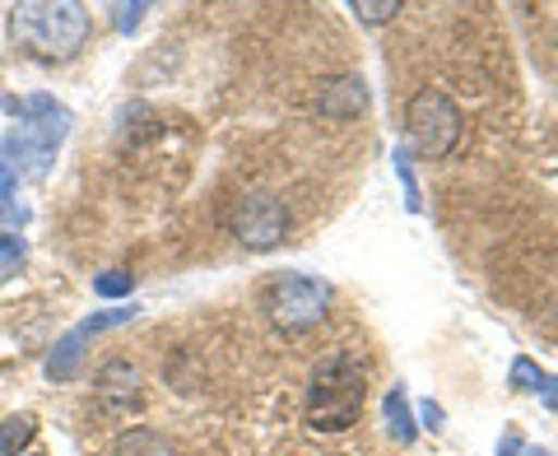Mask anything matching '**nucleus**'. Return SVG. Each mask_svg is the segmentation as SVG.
<instances>
[{"mask_svg": "<svg viewBox=\"0 0 558 456\" xmlns=\"http://www.w3.org/2000/svg\"><path fill=\"white\" fill-rule=\"evenodd\" d=\"M5 108L14 112V127L5 131V140H0V159H5L10 168L20 164L24 172H33V178H43V172L57 164V149L65 145L75 117H70L65 103L47 98V94L10 98Z\"/></svg>", "mask_w": 558, "mask_h": 456, "instance_id": "1", "label": "nucleus"}, {"mask_svg": "<svg viewBox=\"0 0 558 456\" xmlns=\"http://www.w3.org/2000/svg\"><path fill=\"white\" fill-rule=\"evenodd\" d=\"M89 14L75 0H24L10 10V38L38 61H70L89 43Z\"/></svg>", "mask_w": 558, "mask_h": 456, "instance_id": "2", "label": "nucleus"}, {"mask_svg": "<svg viewBox=\"0 0 558 456\" xmlns=\"http://www.w3.org/2000/svg\"><path fill=\"white\" fill-rule=\"evenodd\" d=\"M363 396H368V373L363 363L349 355V349H336L317 363L307 387V424L317 433H340L349 424H359L363 415Z\"/></svg>", "mask_w": 558, "mask_h": 456, "instance_id": "3", "label": "nucleus"}, {"mask_svg": "<svg viewBox=\"0 0 558 456\" xmlns=\"http://www.w3.org/2000/svg\"><path fill=\"white\" fill-rule=\"evenodd\" d=\"M405 131L424 159H447V154H457L465 135V117L442 89H418L405 108Z\"/></svg>", "mask_w": 558, "mask_h": 456, "instance_id": "4", "label": "nucleus"}, {"mask_svg": "<svg viewBox=\"0 0 558 456\" xmlns=\"http://www.w3.org/2000/svg\"><path fill=\"white\" fill-rule=\"evenodd\" d=\"M330 308V285H322L317 275H279L270 279L266 289V312L279 331H289V336H299V331H312Z\"/></svg>", "mask_w": 558, "mask_h": 456, "instance_id": "5", "label": "nucleus"}, {"mask_svg": "<svg viewBox=\"0 0 558 456\" xmlns=\"http://www.w3.org/2000/svg\"><path fill=\"white\" fill-rule=\"evenodd\" d=\"M135 312H140L135 303H131V308H102V312H89V317H84L80 326H70L65 336L57 340V349L47 355V377H51V382H75L84 355H89V340L102 336V331H117V326L135 322Z\"/></svg>", "mask_w": 558, "mask_h": 456, "instance_id": "6", "label": "nucleus"}, {"mask_svg": "<svg viewBox=\"0 0 558 456\" xmlns=\"http://www.w3.org/2000/svg\"><path fill=\"white\" fill-rule=\"evenodd\" d=\"M233 233H238V242H247L252 252H266V248H275V242H284V233H289V209H284V201H275V196H247V201L238 205Z\"/></svg>", "mask_w": 558, "mask_h": 456, "instance_id": "7", "label": "nucleus"}, {"mask_svg": "<svg viewBox=\"0 0 558 456\" xmlns=\"http://www.w3.org/2000/svg\"><path fill=\"white\" fill-rule=\"evenodd\" d=\"M98 396L108 400V406H131V400L140 396V373H135L131 363H121V359L108 363L98 373Z\"/></svg>", "mask_w": 558, "mask_h": 456, "instance_id": "8", "label": "nucleus"}, {"mask_svg": "<svg viewBox=\"0 0 558 456\" xmlns=\"http://www.w3.org/2000/svg\"><path fill=\"white\" fill-rule=\"evenodd\" d=\"M112 456H178V452H172V443H168V437H163L159 429L135 424V429H126V433L117 437Z\"/></svg>", "mask_w": 558, "mask_h": 456, "instance_id": "9", "label": "nucleus"}, {"mask_svg": "<svg viewBox=\"0 0 558 456\" xmlns=\"http://www.w3.org/2000/svg\"><path fill=\"white\" fill-rule=\"evenodd\" d=\"M0 224L24 228L28 224V205L20 201V172L0 159Z\"/></svg>", "mask_w": 558, "mask_h": 456, "instance_id": "10", "label": "nucleus"}, {"mask_svg": "<svg viewBox=\"0 0 558 456\" xmlns=\"http://www.w3.org/2000/svg\"><path fill=\"white\" fill-rule=\"evenodd\" d=\"M387 433H391V443H400V447H410L418 437L410 400H405V387H391V396H387Z\"/></svg>", "mask_w": 558, "mask_h": 456, "instance_id": "11", "label": "nucleus"}, {"mask_svg": "<svg viewBox=\"0 0 558 456\" xmlns=\"http://www.w3.org/2000/svg\"><path fill=\"white\" fill-rule=\"evenodd\" d=\"M33 437H38V419H33L28 410L0 419V456H20Z\"/></svg>", "mask_w": 558, "mask_h": 456, "instance_id": "12", "label": "nucleus"}, {"mask_svg": "<svg viewBox=\"0 0 558 456\" xmlns=\"http://www.w3.org/2000/svg\"><path fill=\"white\" fill-rule=\"evenodd\" d=\"M24 261H28V242L5 228V233H0V285H10V279L24 271Z\"/></svg>", "mask_w": 558, "mask_h": 456, "instance_id": "13", "label": "nucleus"}, {"mask_svg": "<svg viewBox=\"0 0 558 456\" xmlns=\"http://www.w3.org/2000/svg\"><path fill=\"white\" fill-rule=\"evenodd\" d=\"M349 10H354L363 24H387V20L400 14V0H354Z\"/></svg>", "mask_w": 558, "mask_h": 456, "instance_id": "14", "label": "nucleus"}, {"mask_svg": "<svg viewBox=\"0 0 558 456\" xmlns=\"http://www.w3.org/2000/svg\"><path fill=\"white\" fill-rule=\"evenodd\" d=\"M94 289H98L102 298H126V293L135 289V275H131V271H102V275L94 279Z\"/></svg>", "mask_w": 558, "mask_h": 456, "instance_id": "15", "label": "nucleus"}, {"mask_svg": "<svg viewBox=\"0 0 558 456\" xmlns=\"http://www.w3.org/2000/svg\"><path fill=\"white\" fill-rule=\"evenodd\" d=\"M549 373H539L531 359H512V392H539Z\"/></svg>", "mask_w": 558, "mask_h": 456, "instance_id": "16", "label": "nucleus"}, {"mask_svg": "<svg viewBox=\"0 0 558 456\" xmlns=\"http://www.w3.org/2000/svg\"><path fill=\"white\" fill-rule=\"evenodd\" d=\"M396 172H400V187H405V205L418 215V209H424V196H418V182H414V168H410L405 149H396Z\"/></svg>", "mask_w": 558, "mask_h": 456, "instance_id": "17", "label": "nucleus"}, {"mask_svg": "<svg viewBox=\"0 0 558 456\" xmlns=\"http://www.w3.org/2000/svg\"><path fill=\"white\" fill-rule=\"evenodd\" d=\"M498 456H549L545 447H535V443H526V437L521 433H502V443H498Z\"/></svg>", "mask_w": 558, "mask_h": 456, "instance_id": "18", "label": "nucleus"}, {"mask_svg": "<svg viewBox=\"0 0 558 456\" xmlns=\"http://www.w3.org/2000/svg\"><path fill=\"white\" fill-rule=\"evenodd\" d=\"M149 14V5H112V24L121 28V33H131V28H140V20Z\"/></svg>", "mask_w": 558, "mask_h": 456, "instance_id": "19", "label": "nucleus"}, {"mask_svg": "<svg viewBox=\"0 0 558 456\" xmlns=\"http://www.w3.org/2000/svg\"><path fill=\"white\" fill-rule=\"evenodd\" d=\"M539 392H545V406L558 410V377H545V387H539Z\"/></svg>", "mask_w": 558, "mask_h": 456, "instance_id": "20", "label": "nucleus"}, {"mask_svg": "<svg viewBox=\"0 0 558 456\" xmlns=\"http://www.w3.org/2000/svg\"><path fill=\"white\" fill-rule=\"evenodd\" d=\"M424 419H428V429H442V424H438V419H442L438 406H424Z\"/></svg>", "mask_w": 558, "mask_h": 456, "instance_id": "21", "label": "nucleus"}]
</instances>
